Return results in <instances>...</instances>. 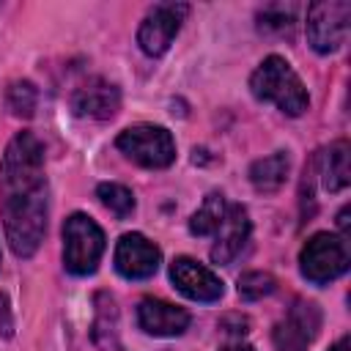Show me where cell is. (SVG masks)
<instances>
[{"instance_id": "obj_3", "label": "cell", "mask_w": 351, "mask_h": 351, "mask_svg": "<svg viewBox=\"0 0 351 351\" xmlns=\"http://www.w3.org/2000/svg\"><path fill=\"white\" fill-rule=\"evenodd\" d=\"M104 252V233L101 228L85 217L71 214L63 225V263L71 274H93Z\"/></svg>"}, {"instance_id": "obj_19", "label": "cell", "mask_w": 351, "mask_h": 351, "mask_svg": "<svg viewBox=\"0 0 351 351\" xmlns=\"http://www.w3.org/2000/svg\"><path fill=\"white\" fill-rule=\"evenodd\" d=\"M5 101H8V110H11L14 115H19V118H30V115L36 112V104H38V90H36L33 82H27V80H16V82L8 85V96H5Z\"/></svg>"}, {"instance_id": "obj_5", "label": "cell", "mask_w": 351, "mask_h": 351, "mask_svg": "<svg viewBox=\"0 0 351 351\" xmlns=\"http://www.w3.org/2000/svg\"><path fill=\"white\" fill-rule=\"evenodd\" d=\"M299 269L315 285H324V282L340 277L348 269V244H346V239L335 236V233L310 236L307 244L299 252Z\"/></svg>"}, {"instance_id": "obj_8", "label": "cell", "mask_w": 351, "mask_h": 351, "mask_svg": "<svg viewBox=\"0 0 351 351\" xmlns=\"http://www.w3.org/2000/svg\"><path fill=\"white\" fill-rule=\"evenodd\" d=\"M186 14H189V5H184V3H159V5H154L145 14V19L137 30L140 49L151 58L167 52L176 33L181 30V22L186 19Z\"/></svg>"}, {"instance_id": "obj_15", "label": "cell", "mask_w": 351, "mask_h": 351, "mask_svg": "<svg viewBox=\"0 0 351 351\" xmlns=\"http://www.w3.org/2000/svg\"><path fill=\"white\" fill-rule=\"evenodd\" d=\"M321 176H324V189H329V192H340L348 186L351 170H348V143L346 140H337L324 151Z\"/></svg>"}, {"instance_id": "obj_6", "label": "cell", "mask_w": 351, "mask_h": 351, "mask_svg": "<svg viewBox=\"0 0 351 351\" xmlns=\"http://www.w3.org/2000/svg\"><path fill=\"white\" fill-rule=\"evenodd\" d=\"M351 22V3L346 0H321L307 8V38L315 52H335L346 36Z\"/></svg>"}, {"instance_id": "obj_23", "label": "cell", "mask_w": 351, "mask_h": 351, "mask_svg": "<svg viewBox=\"0 0 351 351\" xmlns=\"http://www.w3.org/2000/svg\"><path fill=\"white\" fill-rule=\"evenodd\" d=\"M337 225H340V230H343V233H348V208H343V211H340Z\"/></svg>"}, {"instance_id": "obj_9", "label": "cell", "mask_w": 351, "mask_h": 351, "mask_svg": "<svg viewBox=\"0 0 351 351\" xmlns=\"http://www.w3.org/2000/svg\"><path fill=\"white\" fill-rule=\"evenodd\" d=\"M162 252L143 233H123L115 247V269L126 280H145L159 269Z\"/></svg>"}, {"instance_id": "obj_13", "label": "cell", "mask_w": 351, "mask_h": 351, "mask_svg": "<svg viewBox=\"0 0 351 351\" xmlns=\"http://www.w3.org/2000/svg\"><path fill=\"white\" fill-rule=\"evenodd\" d=\"M214 233H217V241L211 247V261L214 263H230L241 252V247L247 244V239H250V217H247V208L244 206H228L225 219H222V225Z\"/></svg>"}, {"instance_id": "obj_24", "label": "cell", "mask_w": 351, "mask_h": 351, "mask_svg": "<svg viewBox=\"0 0 351 351\" xmlns=\"http://www.w3.org/2000/svg\"><path fill=\"white\" fill-rule=\"evenodd\" d=\"M329 351H348V337H340Z\"/></svg>"}, {"instance_id": "obj_14", "label": "cell", "mask_w": 351, "mask_h": 351, "mask_svg": "<svg viewBox=\"0 0 351 351\" xmlns=\"http://www.w3.org/2000/svg\"><path fill=\"white\" fill-rule=\"evenodd\" d=\"M288 167H291L288 154H285V151H274V154H269V156L252 162V167H250V181H252V186H255L258 192H266V195H269V192H277V189L285 184V178H288Z\"/></svg>"}, {"instance_id": "obj_20", "label": "cell", "mask_w": 351, "mask_h": 351, "mask_svg": "<svg viewBox=\"0 0 351 351\" xmlns=\"http://www.w3.org/2000/svg\"><path fill=\"white\" fill-rule=\"evenodd\" d=\"M277 280L269 271H247L239 277V296L247 302H258L274 291Z\"/></svg>"}, {"instance_id": "obj_1", "label": "cell", "mask_w": 351, "mask_h": 351, "mask_svg": "<svg viewBox=\"0 0 351 351\" xmlns=\"http://www.w3.org/2000/svg\"><path fill=\"white\" fill-rule=\"evenodd\" d=\"M49 189L44 173V148L36 134L19 132L0 162V214L8 247L19 258H30L47 230Z\"/></svg>"}, {"instance_id": "obj_16", "label": "cell", "mask_w": 351, "mask_h": 351, "mask_svg": "<svg viewBox=\"0 0 351 351\" xmlns=\"http://www.w3.org/2000/svg\"><path fill=\"white\" fill-rule=\"evenodd\" d=\"M93 340L101 351H118V310L110 293H96V321H93Z\"/></svg>"}, {"instance_id": "obj_18", "label": "cell", "mask_w": 351, "mask_h": 351, "mask_svg": "<svg viewBox=\"0 0 351 351\" xmlns=\"http://www.w3.org/2000/svg\"><path fill=\"white\" fill-rule=\"evenodd\" d=\"M96 197L101 200L104 208H110L118 219L129 217L134 211V195L123 186V184H112V181H104L96 186Z\"/></svg>"}, {"instance_id": "obj_7", "label": "cell", "mask_w": 351, "mask_h": 351, "mask_svg": "<svg viewBox=\"0 0 351 351\" xmlns=\"http://www.w3.org/2000/svg\"><path fill=\"white\" fill-rule=\"evenodd\" d=\"M321 329V310L315 302L296 299L282 321H277L271 340L277 351H307Z\"/></svg>"}, {"instance_id": "obj_11", "label": "cell", "mask_w": 351, "mask_h": 351, "mask_svg": "<svg viewBox=\"0 0 351 351\" xmlns=\"http://www.w3.org/2000/svg\"><path fill=\"white\" fill-rule=\"evenodd\" d=\"M118 107H121V90L112 82L101 80V77H93V80L82 82L71 93V110L80 118L107 121L118 112Z\"/></svg>"}, {"instance_id": "obj_12", "label": "cell", "mask_w": 351, "mask_h": 351, "mask_svg": "<svg viewBox=\"0 0 351 351\" xmlns=\"http://www.w3.org/2000/svg\"><path fill=\"white\" fill-rule=\"evenodd\" d=\"M137 321L148 335L176 337L189 326V313L165 299H143L137 307Z\"/></svg>"}, {"instance_id": "obj_4", "label": "cell", "mask_w": 351, "mask_h": 351, "mask_svg": "<svg viewBox=\"0 0 351 351\" xmlns=\"http://www.w3.org/2000/svg\"><path fill=\"white\" fill-rule=\"evenodd\" d=\"M115 145L137 165L143 167H151V170H159V167H167L173 165L176 159V143H173V134L165 129V126H154V123H137V126H129L118 134Z\"/></svg>"}, {"instance_id": "obj_25", "label": "cell", "mask_w": 351, "mask_h": 351, "mask_svg": "<svg viewBox=\"0 0 351 351\" xmlns=\"http://www.w3.org/2000/svg\"><path fill=\"white\" fill-rule=\"evenodd\" d=\"M222 351H252L250 346H228V348H222Z\"/></svg>"}, {"instance_id": "obj_2", "label": "cell", "mask_w": 351, "mask_h": 351, "mask_svg": "<svg viewBox=\"0 0 351 351\" xmlns=\"http://www.w3.org/2000/svg\"><path fill=\"white\" fill-rule=\"evenodd\" d=\"M250 90L261 101L277 104L285 115H302L310 104V96L299 80V74L291 69V63L280 55H269L250 77Z\"/></svg>"}, {"instance_id": "obj_17", "label": "cell", "mask_w": 351, "mask_h": 351, "mask_svg": "<svg viewBox=\"0 0 351 351\" xmlns=\"http://www.w3.org/2000/svg\"><path fill=\"white\" fill-rule=\"evenodd\" d=\"M225 211H228L225 197H222L219 192H211V195L200 203V208L192 214V219H189V230H192L195 236H208V233H214V230L222 225Z\"/></svg>"}, {"instance_id": "obj_22", "label": "cell", "mask_w": 351, "mask_h": 351, "mask_svg": "<svg viewBox=\"0 0 351 351\" xmlns=\"http://www.w3.org/2000/svg\"><path fill=\"white\" fill-rule=\"evenodd\" d=\"M14 332V315H11V304L5 299V293H0V337H11Z\"/></svg>"}, {"instance_id": "obj_10", "label": "cell", "mask_w": 351, "mask_h": 351, "mask_svg": "<svg viewBox=\"0 0 351 351\" xmlns=\"http://www.w3.org/2000/svg\"><path fill=\"white\" fill-rule=\"evenodd\" d=\"M170 280H173V285L186 299H195V302H217L225 293L222 280L211 269L200 266L197 261H192L186 255L184 258H176L170 263Z\"/></svg>"}, {"instance_id": "obj_21", "label": "cell", "mask_w": 351, "mask_h": 351, "mask_svg": "<svg viewBox=\"0 0 351 351\" xmlns=\"http://www.w3.org/2000/svg\"><path fill=\"white\" fill-rule=\"evenodd\" d=\"M261 30H271V27H277V30H291L293 27V16L291 14H271V8L269 11H263L261 16Z\"/></svg>"}]
</instances>
